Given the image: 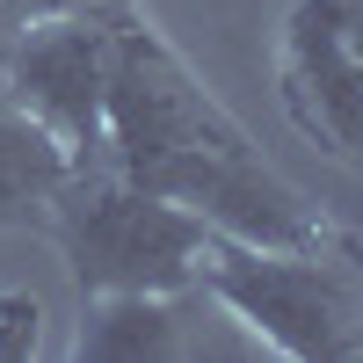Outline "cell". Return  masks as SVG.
Returning a JSON list of instances; mask_svg holds the SVG:
<instances>
[{"instance_id": "cell-1", "label": "cell", "mask_w": 363, "mask_h": 363, "mask_svg": "<svg viewBox=\"0 0 363 363\" xmlns=\"http://www.w3.org/2000/svg\"><path fill=\"white\" fill-rule=\"evenodd\" d=\"M109 167L247 247H298L335 225L247 145L131 0H109Z\"/></svg>"}, {"instance_id": "cell-8", "label": "cell", "mask_w": 363, "mask_h": 363, "mask_svg": "<svg viewBox=\"0 0 363 363\" xmlns=\"http://www.w3.org/2000/svg\"><path fill=\"white\" fill-rule=\"evenodd\" d=\"M37 349H44V306L22 298V291H8L0 298V363H22Z\"/></svg>"}, {"instance_id": "cell-5", "label": "cell", "mask_w": 363, "mask_h": 363, "mask_svg": "<svg viewBox=\"0 0 363 363\" xmlns=\"http://www.w3.org/2000/svg\"><path fill=\"white\" fill-rule=\"evenodd\" d=\"M277 102L298 138L363 167V0H291Z\"/></svg>"}, {"instance_id": "cell-3", "label": "cell", "mask_w": 363, "mask_h": 363, "mask_svg": "<svg viewBox=\"0 0 363 363\" xmlns=\"http://www.w3.org/2000/svg\"><path fill=\"white\" fill-rule=\"evenodd\" d=\"M37 225L51 233L80 298H95V291H196V262L211 240V225L196 211L124 182L109 160L66 167V182L51 189Z\"/></svg>"}, {"instance_id": "cell-2", "label": "cell", "mask_w": 363, "mask_h": 363, "mask_svg": "<svg viewBox=\"0 0 363 363\" xmlns=\"http://www.w3.org/2000/svg\"><path fill=\"white\" fill-rule=\"evenodd\" d=\"M196 298L225 306L255 342L291 363H363V240L342 225L298 247H247L211 233Z\"/></svg>"}, {"instance_id": "cell-6", "label": "cell", "mask_w": 363, "mask_h": 363, "mask_svg": "<svg viewBox=\"0 0 363 363\" xmlns=\"http://www.w3.org/2000/svg\"><path fill=\"white\" fill-rule=\"evenodd\" d=\"M196 291H95L80 298L73 356L87 363H174L189 356Z\"/></svg>"}, {"instance_id": "cell-4", "label": "cell", "mask_w": 363, "mask_h": 363, "mask_svg": "<svg viewBox=\"0 0 363 363\" xmlns=\"http://www.w3.org/2000/svg\"><path fill=\"white\" fill-rule=\"evenodd\" d=\"M0 102L22 109L73 167L109 160V0L22 22L0 51Z\"/></svg>"}, {"instance_id": "cell-7", "label": "cell", "mask_w": 363, "mask_h": 363, "mask_svg": "<svg viewBox=\"0 0 363 363\" xmlns=\"http://www.w3.org/2000/svg\"><path fill=\"white\" fill-rule=\"evenodd\" d=\"M66 167L73 160L58 153L22 109L0 102V225H37L44 203H51V189L66 182Z\"/></svg>"}]
</instances>
